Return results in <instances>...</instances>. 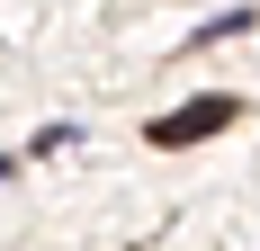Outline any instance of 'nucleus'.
Segmentation results:
<instances>
[{"label": "nucleus", "instance_id": "nucleus-1", "mask_svg": "<svg viewBox=\"0 0 260 251\" xmlns=\"http://www.w3.org/2000/svg\"><path fill=\"white\" fill-rule=\"evenodd\" d=\"M242 108L224 99V90H207V99H188V108H171V117H153L144 135H153V152H188V144H207V135H224Z\"/></svg>", "mask_w": 260, "mask_h": 251}, {"label": "nucleus", "instance_id": "nucleus-2", "mask_svg": "<svg viewBox=\"0 0 260 251\" xmlns=\"http://www.w3.org/2000/svg\"><path fill=\"white\" fill-rule=\"evenodd\" d=\"M260 18V9H224V18H207V27H198V36H188V45H224V36H242V27H251Z\"/></svg>", "mask_w": 260, "mask_h": 251}]
</instances>
